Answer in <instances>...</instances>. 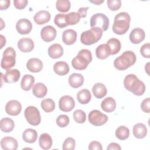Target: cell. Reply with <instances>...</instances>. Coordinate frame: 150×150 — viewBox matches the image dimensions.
Listing matches in <instances>:
<instances>
[{
	"mask_svg": "<svg viewBox=\"0 0 150 150\" xmlns=\"http://www.w3.org/2000/svg\"><path fill=\"white\" fill-rule=\"evenodd\" d=\"M57 35L56 29L51 25L44 26L40 30V36L42 40L46 42L53 40Z\"/></svg>",
	"mask_w": 150,
	"mask_h": 150,
	"instance_id": "cell-11",
	"label": "cell"
},
{
	"mask_svg": "<svg viewBox=\"0 0 150 150\" xmlns=\"http://www.w3.org/2000/svg\"><path fill=\"white\" fill-rule=\"evenodd\" d=\"M107 4L109 9L113 11L118 10L121 6V0H107Z\"/></svg>",
	"mask_w": 150,
	"mask_h": 150,
	"instance_id": "cell-43",
	"label": "cell"
},
{
	"mask_svg": "<svg viewBox=\"0 0 150 150\" xmlns=\"http://www.w3.org/2000/svg\"><path fill=\"white\" fill-rule=\"evenodd\" d=\"M50 18V13L48 11L41 10L35 13L33 16V20L38 25H43L48 22Z\"/></svg>",
	"mask_w": 150,
	"mask_h": 150,
	"instance_id": "cell-20",
	"label": "cell"
},
{
	"mask_svg": "<svg viewBox=\"0 0 150 150\" xmlns=\"http://www.w3.org/2000/svg\"><path fill=\"white\" fill-rule=\"evenodd\" d=\"M96 54L100 59H105L110 55V50L107 44H101L96 49Z\"/></svg>",
	"mask_w": 150,
	"mask_h": 150,
	"instance_id": "cell-30",
	"label": "cell"
},
{
	"mask_svg": "<svg viewBox=\"0 0 150 150\" xmlns=\"http://www.w3.org/2000/svg\"><path fill=\"white\" fill-rule=\"evenodd\" d=\"M69 117L66 114H61L56 118L57 125L61 128L66 127L69 124Z\"/></svg>",
	"mask_w": 150,
	"mask_h": 150,
	"instance_id": "cell-41",
	"label": "cell"
},
{
	"mask_svg": "<svg viewBox=\"0 0 150 150\" xmlns=\"http://www.w3.org/2000/svg\"><path fill=\"white\" fill-rule=\"evenodd\" d=\"M81 16L77 12H71L66 14V20L67 25L77 24L80 20Z\"/></svg>",
	"mask_w": 150,
	"mask_h": 150,
	"instance_id": "cell-37",
	"label": "cell"
},
{
	"mask_svg": "<svg viewBox=\"0 0 150 150\" xmlns=\"http://www.w3.org/2000/svg\"><path fill=\"white\" fill-rule=\"evenodd\" d=\"M16 29L19 33L21 35H26L29 33L32 30V24L28 19H21L16 22Z\"/></svg>",
	"mask_w": 150,
	"mask_h": 150,
	"instance_id": "cell-12",
	"label": "cell"
},
{
	"mask_svg": "<svg viewBox=\"0 0 150 150\" xmlns=\"http://www.w3.org/2000/svg\"><path fill=\"white\" fill-rule=\"evenodd\" d=\"M47 52L51 58L57 59L63 54V49L60 44L54 43L49 47Z\"/></svg>",
	"mask_w": 150,
	"mask_h": 150,
	"instance_id": "cell-21",
	"label": "cell"
},
{
	"mask_svg": "<svg viewBox=\"0 0 150 150\" xmlns=\"http://www.w3.org/2000/svg\"><path fill=\"white\" fill-rule=\"evenodd\" d=\"M34 42L30 38H23L19 40L18 42V47L19 49L24 53L32 51L34 48Z\"/></svg>",
	"mask_w": 150,
	"mask_h": 150,
	"instance_id": "cell-15",
	"label": "cell"
},
{
	"mask_svg": "<svg viewBox=\"0 0 150 150\" xmlns=\"http://www.w3.org/2000/svg\"><path fill=\"white\" fill-rule=\"evenodd\" d=\"M124 86L127 90L138 96H142L146 89L145 84L134 74H129L125 77Z\"/></svg>",
	"mask_w": 150,
	"mask_h": 150,
	"instance_id": "cell-1",
	"label": "cell"
},
{
	"mask_svg": "<svg viewBox=\"0 0 150 150\" xmlns=\"http://www.w3.org/2000/svg\"><path fill=\"white\" fill-rule=\"evenodd\" d=\"M90 2L96 5H100L101 3L104 2V0H94V1L90 0Z\"/></svg>",
	"mask_w": 150,
	"mask_h": 150,
	"instance_id": "cell-52",
	"label": "cell"
},
{
	"mask_svg": "<svg viewBox=\"0 0 150 150\" xmlns=\"http://www.w3.org/2000/svg\"><path fill=\"white\" fill-rule=\"evenodd\" d=\"M24 115L28 122L32 125H38L41 122V117L39 110L34 106H28L24 111Z\"/></svg>",
	"mask_w": 150,
	"mask_h": 150,
	"instance_id": "cell-8",
	"label": "cell"
},
{
	"mask_svg": "<svg viewBox=\"0 0 150 150\" xmlns=\"http://www.w3.org/2000/svg\"><path fill=\"white\" fill-rule=\"evenodd\" d=\"M76 142L74 138L71 137H68L66 138L63 144V150H73L75 148Z\"/></svg>",
	"mask_w": 150,
	"mask_h": 150,
	"instance_id": "cell-42",
	"label": "cell"
},
{
	"mask_svg": "<svg viewBox=\"0 0 150 150\" xmlns=\"http://www.w3.org/2000/svg\"><path fill=\"white\" fill-rule=\"evenodd\" d=\"M103 32L100 28H91L81 34L80 41L85 45H91L96 43L101 39Z\"/></svg>",
	"mask_w": 150,
	"mask_h": 150,
	"instance_id": "cell-5",
	"label": "cell"
},
{
	"mask_svg": "<svg viewBox=\"0 0 150 150\" xmlns=\"http://www.w3.org/2000/svg\"><path fill=\"white\" fill-rule=\"evenodd\" d=\"M131 18L125 12H121L115 16L112 25V31L117 35L125 34L129 29Z\"/></svg>",
	"mask_w": 150,
	"mask_h": 150,
	"instance_id": "cell-2",
	"label": "cell"
},
{
	"mask_svg": "<svg viewBox=\"0 0 150 150\" xmlns=\"http://www.w3.org/2000/svg\"><path fill=\"white\" fill-rule=\"evenodd\" d=\"M16 63V52L11 47H7L2 54L1 66L3 69L8 70L13 67Z\"/></svg>",
	"mask_w": 150,
	"mask_h": 150,
	"instance_id": "cell-6",
	"label": "cell"
},
{
	"mask_svg": "<svg viewBox=\"0 0 150 150\" xmlns=\"http://www.w3.org/2000/svg\"><path fill=\"white\" fill-rule=\"evenodd\" d=\"M59 107L61 111L69 112L75 107V101L73 98L70 96H62L59 101Z\"/></svg>",
	"mask_w": 150,
	"mask_h": 150,
	"instance_id": "cell-10",
	"label": "cell"
},
{
	"mask_svg": "<svg viewBox=\"0 0 150 150\" xmlns=\"http://www.w3.org/2000/svg\"><path fill=\"white\" fill-rule=\"evenodd\" d=\"M134 137L138 139H142L147 134L146 127L142 123H137L135 124L132 129Z\"/></svg>",
	"mask_w": 150,
	"mask_h": 150,
	"instance_id": "cell-26",
	"label": "cell"
},
{
	"mask_svg": "<svg viewBox=\"0 0 150 150\" xmlns=\"http://www.w3.org/2000/svg\"><path fill=\"white\" fill-rule=\"evenodd\" d=\"M15 127L13 121L9 118H3L0 121L1 130L4 132H11Z\"/></svg>",
	"mask_w": 150,
	"mask_h": 150,
	"instance_id": "cell-31",
	"label": "cell"
},
{
	"mask_svg": "<svg viewBox=\"0 0 150 150\" xmlns=\"http://www.w3.org/2000/svg\"><path fill=\"white\" fill-rule=\"evenodd\" d=\"M56 9L61 12H66L69 11L71 4L69 0H57L56 2Z\"/></svg>",
	"mask_w": 150,
	"mask_h": 150,
	"instance_id": "cell-38",
	"label": "cell"
},
{
	"mask_svg": "<svg viewBox=\"0 0 150 150\" xmlns=\"http://www.w3.org/2000/svg\"><path fill=\"white\" fill-rule=\"evenodd\" d=\"M21 104L17 100H10L5 105V111L10 115H18L21 112Z\"/></svg>",
	"mask_w": 150,
	"mask_h": 150,
	"instance_id": "cell-13",
	"label": "cell"
},
{
	"mask_svg": "<svg viewBox=\"0 0 150 150\" xmlns=\"http://www.w3.org/2000/svg\"><path fill=\"white\" fill-rule=\"evenodd\" d=\"M77 32L73 29H66L62 34V40L67 45H71L75 43L77 39Z\"/></svg>",
	"mask_w": 150,
	"mask_h": 150,
	"instance_id": "cell-18",
	"label": "cell"
},
{
	"mask_svg": "<svg viewBox=\"0 0 150 150\" xmlns=\"http://www.w3.org/2000/svg\"><path fill=\"white\" fill-rule=\"evenodd\" d=\"M54 22L59 28H63L68 26L66 20V14L64 13H57L54 16Z\"/></svg>",
	"mask_w": 150,
	"mask_h": 150,
	"instance_id": "cell-39",
	"label": "cell"
},
{
	"mask_svg": "<svg viewBox=\"0 0 150 150\" xmlns=\"http://www.w3.org/2000/svg\"><path fill=\"white\" fill-rule=\"evenodd\" d=\"M53 70L57 75L64 76L69 72V66L65 62H57L53 65Z\"/></svg>",
	"mask_w": 150,
	"mask_h": 150,
	"instance_id": "cell-25",
	"label": "cell"
},
{
	"mask_svg": "<svg viewBox=\"0 0 150 150\" xmlns=\"http://www.w3.org/2000/svg\"><path fill=\"white\" fill-rule=\"evenodd\" d=\"M26 67L30 72L38 73L43 69V63L39 59L31 58L27 62Z\"/></svg>",
	"mask_w": 150,
	"mask_h": 150,
	"instance_id": "cell-19",
	"label": "cell"
},
{
	"mask_svg": "<svg viewBox=\"0 0 150 150\" xmlns=\"http://www.w3.org/2000/svg\"><path fill=\"white\" fill-rule=\"evenodd\" d=\"M93 95L97 98H102L105 97L107 93L105 86L101 83H97L92 87Z\"/></svg>",
	"mask_w": 150,
	"mask_h": 150,
	"instance_id": "cell-23",
	"label": "cell"
},
{
	"mask_svg": "<svg viewBox=\"0 0 150 150\" xmlns=\"http://www.w3.org/2000/svg\"><path fill=\"white\" fill-rule=\"evenodd\" d=\"M101 107L105 112H112L116 108V102L112 97H107L101 101Z\"/></svg>",
	"mask_w": 150,
	"mask_h": 150,
	"instance_id": "cell-24",
	"label": "cell"
},
{
	"mask_svg": "<svg viewBox=\"0 0 150 150\" xmlns=\"http://www.w3.org/2000/svg\"><path fill=\"white\" fill-rule=\"evenodd\" d=\"M28 1L27 0H14L13 4L16 8L18 9H22L25 8L28 5Z\"/></svg>",
	"mask_w": 150,
	"mask_h": 150,
	"instance_id": "cell-46",
	"label": "cell"
},
{
	"mask_svg": "<svg viewBox=\"0 0 150 150\" xmlns=\"http://www.w3.org/2000/svg\"><path fill=\"white\" fill-rule=\"evenodd\" d=\"M34 83L35 77L32 75L25 74L23 76L21 80V86L22 89H23V90L29 91L32 87Z\"/></svg>",
	"mask_w": 150,
	"mask_h": 150,
	"instance_id": "cell-33",
	"label": "cell"
},
{
	"mask_svg": "<svg viewBox=\"0 0 150 150\" xmlns=\"http://www.w3.org/2000/svg\"><path fill=\"white\" fill-rule=\"evenodd\" d=\"M129 135V129L124 125L120 126L115 130V136L120 140L127 139Z\"/></svg>",
	"mask_w": 150,
	"mask_h": 150,
	"instance_id": "cell-35",
	"label": "cell"
},
{
	"mask_svg": "<svg viewBox=\"0 0 150 150\" xmlns=\"http://www.w3.org/2000/svg\"><path fill=\"white\" fill-rule=\"evenodd\" d=\"M78 101L81 104H86L90 102L91 98L90 91L86 88L80 90L77 94Z\"/></svg>",
	"mask_w": 150,
	"mask_h": 150,
	"instance_id": "cell-32",
	"label": "cell"
},
{
	"mask_svg": "<svg viewBox=\"0 0 150 150\" xmlns=\"http://www.w3.org/2000/svg\"><path fill=\"white\" fill-rule=\"evenodd\" d=\"M68 81L71 87L77 88L83 85L84 83V77L81 74L73 73L69 77Z\"/></svg>",
	"mask_w": 150,
	"mask_h": 150,
	"instance_id": "cell-22",
	"label": "cell"
},
{
	"mask_svg": "<svg viewBox=\"0 0 150 150\" xmlns=\"http://www.w3.org/2000/svg\"><path fill=\"white\" fill-rule=\"evenodd\" d=\"M41 107L46 112L53 111L55 108V103L52 98H45L41 101Z\"/></svg>",
	"mask_w": 150,
	"mask_h": 150,
	"instance_id": "cell-36",
	"label": "cell"
},
{
	"mask_svg": "<svg viewBox=\"0 0 150 150\" xmlns=\"http://www.w3.org/2000/svg\"><path fill=\"white\" fill-rule=\"evenodd\" d=\"M90 23L91 28H98L105 31L109 26V19L104 13H97L91 17Z\"/></svg>",
	"mask_w": 150,
	"mask_h": 150,
	"instance_id": "cell-7",
	"label": "cell"
},
{
	"mask_svg": "<svg viewBox=\"0 0 150 150\" xmlns=\"http://www.w3.org/2000/svg\"><path fill=\"white\" fill-rule=\"evenodd\" d=\"M38 138L37 131L32 128L26 129L22 134V139L27 143H34Z\"/></svg>",
	"mask_w": 150,
	"mask_h": 150,
	"instance_id": "cell-28",
	"label": "cell"
},
{
	"mask_svg": "<svg viewBox=\"0 0 150 150\" xmlns=\"http://www.w3.org/2000/svg\"><path fill=\"white\" fill-rule=\"evenodd\" d=\"M150 101L149 98L148 97L142 100L141 104V110L146 113H149L150 112Z\"/></svg>",
	"mask_w": 150,
	"mask_h": 150,
	"instance_id": "cell-45",
	"label": "cell"
},
{
	"mask_svg": "<svg viewBox=\"0 0 150 150\" xmlns=\"http://www.w3.org/2000/svg\"><path fill=\"white\" fill-rule=\"evenodd\" d=\"M88 121L94 126H101L105 124L108 118L106 114L102 113L98 110L91 111L88 116Z\"/></svg>",
	"mask_w": 150,
	"mask_h": 150,
	"instance_id": "cell-9",
	"label": "cell"
},
{
	"mask_svg": "<svg viewBox=\"0 0 150 150\" xmlns=\"http://www.w3.org/2000/svg\"><path fill=\"white\" fill-rule=\"evenodd\" d=\"M121 148V146L120 145L117 144V143H115V142H111L110 143L108 146H107V150H113V149H115V150H120Z\"/></svg>",
	"mask_w": 150,
	"mask_h": 150,
	"instance_id": "cell-50",
	"label": "cell"
},
{
	"mask_svg": "<svg viewBox=\"0 0 150 150\" xmlns=\"http://www.w3.org/2000/svg\"><path fill=\"white\" fill-rule=\"evenodd\" d=\"M11 1L9 0H1L0 1V9L1 10L6 9L10 5Z\"/></svg>",
	"mask_w": 150,
	"mask_h": 150,
	"instance_id": "cell-48",
	"label": "cell"
},
{
	"mask_svg": "<svg viewBox=\"0 0 150 150\" xmlns=\"http://www.w3.org/2000/svg\"><path fill=\"white\" fill-rule=\"evenodd\" d=\"M88 8V7H81L79 9L77 13L80 15L81 18H86L87 16V11Z\"/></svg>",
	"mask_w": 150,
	"mask_h": 150,
	"instance_id": "cell-49",
	"label": "cell"
},
{
	"mask_svg": "<svg viewBox=\"0 0 150 150\" xmlns=\"http://www.w3.org/2000/svg\"><path fill=\"white\" fill-rule=\"evenodd\" d=\"M141 55L145 58L150 57V43H146L143 45L140 49Z\"/></svg>",
	"mask_w": 150,
	"mask_h": 150,
	"instance_id": "cell-44",
	"label": "cell"
},
{
	"mask_svg": "<svg viewBox=\"0 0 150 150\" xmlns=\"http://www.w3.org/2000/svg\"><path fill=\"white\" fill-rule=\"evenodd\" d=\"M0 37H1V45L0 48L2 49L3 47V46L6 44V39L2 35H1Z\"/></svg>",
	"mask_w": 150,
	"mask_h": 150,
	"instance_id": "cell-51",
	"label": "cell"
},
{
	"mask_svg": "<svg viewBox=\"0 0 150 150\" xmlns=\"http://www.w3.org/2000/svg\"><path fill=\"white\" fill-rule=\"evenodd\" d=\"M21 73L18 69H8L3 75V80L6 83H12L18 81L20 78Z\"/></svg>",
	"mask_w": 150,
	"mask_h": 150,
	"instance_id": "cell-16",
	"label": "cell"
},
{
	"mask_svg": "<svg viewBox=\"0 0 150 150\" xmlns=\"http://www.w3.org/2000/svg\"><path fill=\"white\" fill-rule=\"evenodd\" d=\"M92 60V54L88 49L80 50L77 56L71 60L73 67L76 70H83L86 69Z\"/></svg>",
	"mask_w": 150,
	"mask_h": 150,
	"instance_id": "cell-4",
	"label": "cell"
},
{
	"mask_svg": "<svg viewBox=\"0 0 150 150\" xmlns=\"http://www.w3.org/2000/svg\"><path fill=\"white\" fill-rule=\"evenodd\" d=\"M129 38L131 43L134 44H138L144 40L145 38V33L141 28H134L131 30Z\"/></svg>",
	"mask_w": 150,
	"mask_h": 150,
	"instance_id": "cell-14",
	"label": "cell"
},
{
	"mask_svg": "<svg viewBox=\"0 0 150 150\" xmlns=\"http://www.w3.org/2000/svg\"><path fill=\"white\" fill-rule=\"evenodd\" d=\"M73 118L77 123L83 124L86 120V114L81 110H76L73 114Z\"/></svg>",
	"mask_w": 150,
	"mask_h": 150,
	"instance_id": "cell-40",
	"label": "cell"
},
{
	"mask_svg": "<svg viewBox=\"0 0 150 150\" xmlns=\"http://www.w3.org/2000/svg\"><path fill=\"white\" fill-rule=\"evenodd\" d=\"M136 60L135 54L131 50H127L114 60V66L118 70H124L134 64Z\"/></svg>",
	"mask_w": 150,
	"mask_h": 150,
	"instance_id": "cell-3",
	"label": "cell"
},
{
	"mask_svg": "<svg viewBox=\"0 0 150 150\" xmlns=\"http://www.w3.org/2000/svg\"><path fill=\"white\" fill-rule=\"evenodd\" d=\"M110 48V54H115L119 52L121 49V42L116 38L110 39L106 43Z\"/></svg>",
	"mask_w": 150,
	"mask_h": 150,
	"instance_id": "cell-34",
	"label": "cell"
},
{
	"mask_svg": "<svg viewBox=\"0 0 150 150\" xmlns=\"http://www.w3.org/2000/svg\"><path fill=\"white\" fill-rule=\"evenodd\" d=\"M88 148L90 150H102L103 149L101 143L96 141H93L91 142L88 145Z\"/></svg>",
	"mask_w": 150,
	"mask_h": 150,
	"instance_id": "cell-47",
	"label": "cell"
},
{
	"mask_svg": "<svg viewBox=\"0 0 150 150\" xmlns=\"http://www.w3.org/2000/svg\"><path fill=\"white\" fill-rule=\"evenodd\" d=\"M52 139L49 134L47 133H43L40 135L39 144L40 148L43 149H49L52 146Z\"/></svg>",
	"mask_w": 150,
	"mask_h": 150,
	"instance_id": "cell-29",
	"label": "cell"
},
{
	"mask_svg": "<svg viewBox=\"0 0 150 150\" xmlns=\"http://www.w3.org/2000/svg\"><path fill=\"white\" fill-rule=\"evenodd\" d=\"M17 140L11 137H5L1 139V146L5 150H16L18 148Z\"/></svg>",
	"mask_w": 150,
	"mask_h": 150,
	"instance_id": "cell-17",
	"label": "cell"
},
{
	"mask_svg": "<svg viewBox=\"0 0 150 150\" xmlns=\"http://www.w3.org/2000/svg\"><path fill=\"white\" fill-rule=\"evenodd\" d=\"M32 93L33 95L38 98L44 97L47 93V87L42 83H37L35 84L32 87Z\"/></svg>",
	"mask_w": 150,
	"mask_h": 150,
	"instance_id": "cell-27",
	"label": "cell"
}]
</instances>
